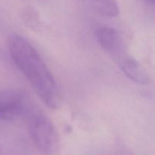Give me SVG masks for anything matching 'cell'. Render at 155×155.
<instances>
[{
	"mask_svg": "<svg viewBox=\"0 0 155 155\" xmlns=\"http://www.w3.org/2000/svg\"><path fill=\"white\" fill-rule=\"evenodd\" d=\"M88 7L98 15L107 18H115L120 13L116 0H84Z\"/></svg>",
	"mask_w": 155,
	"mask_h": 155,
	"instance_id": "obj_6",
	"label": "cell"
},
{
	"mask_svg": "<svg viewBox=\"0 0 155 155\" xmlns=\"http://www.w3.org/2000/svg\"><path fill=\"white\" fill-rule=\"evenodd\" d=\"M29 110L28 95L19 89L0 90V124L15 121Z\"/></svg>",
	"mask_w": 155,
	"mask_h": 155,
	"instance_id": "obj_3",
	"label": "cell"
},
{
	"mask_svg": "<svg viewBox=\"0 0 155 155\" xmlns=\"http://www.w3.org/2000/svg\"><path fill=\"white\" fill-rule=\"evenodd\" d=\"M28 130L35 147L42 155H59L60 139L57 130L51 120L42 114L31 115L28 120Z\"/></svg>",
	"mask_w": 155,
	"mask_h": 155,
	"instance_id": "obj_2",
	"label": "cell"
},
{
	"mask_svg": "<svg viewBox=\"0 0 155 155\" xmlns=\"http://www.w3.org/2000/svg\"><path fill=\"white\" fill-rule=\"evenodd\" d=\"M23 18L26 24L31 28L36 29L40 25V17L34 8H26L23 12Z\"/></svg>",
	"mask_w": 155,
	"mask_h": 155,
	"instance_id": "obj_7",
	"label": "cell"
},
{
	"mask_svg": "<svg viewBox=\"0 0 155 155\" xmlns=\"http://www.w3.org/2000/svg\"><path fill=\"white\" fill-rule=\"evenodd\" d=\"M96 40L101 48L118 64L129 56L120 33L110 27H100L95 30Z\"/></svg>",
	"mask_w": 155,
	"mask_h": 155,
	"instance_id": "obj_4",
	"label": "cell"
},
{
	"mask_svg": "<svg viewBox=\"0 0 155 155\" xmlns=\"http://www.w3.org/2000/svg\"><path fill=\"white\" fill-rule=\"evenodd\" d=\"M2 154V150H1V148H0V155Z\"/></svg>",
	"mask_w": 155,
	"mask_h": 155,
	"instance_id": "obj_9",
	"label": "cell"
},
{
	"mask_svg": "<svg viewBox=\"0 0 155 155\" xmlns=\"http://www.w3.org/2000/svg\"><path fill=\"white\" fill-rule=\"evenodd\" d=\"M145 1L147 2L150 3V4L155 5V0H145Z\"/></svg>",
	"mask_w": 155,
	"mask_h": 155,
	"instance_id": "obj_8",
	"label": "cell"
},
{
	"mask_svg": "<svg viewBox=\"0 0 155 155\" xmlns=\"http://www.w3.org/2000/svg\"><path fill=\"white\" fill-rule=\"evenodd\" d=\"M118 64L124 74L134 83L140 85H148L151 82L149 75L146 71L136 59L130 55Z\"/></svg>",
	"mask_w": 155,
	"mask_h": 155,
	"instance_id": "obj_5",
	"label": "cell"
},
{
	"mask_svg": "<svg viewBox=\"0 0 155 155\" xmlns=\"http://www.w3.org/2000/svg\"><path fill=\"white\" fill-rule=\"evenodd\" d=\"M8 45L12 60L38 97L50 108H59L62 103L61 93L39 52L27 39L19 35H11Z\"/></svg>",
	"mask_w": 155,
	"mask_h": 155,
	"instance_id": "obj_1",
	"label": "cell"
}]
</instances>
